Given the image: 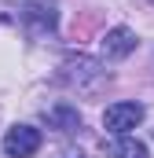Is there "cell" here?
Masks as SVG:
<instances>
[{
    "label": "cell",
    "instance_id": "cell-1",
    "mask_svg": "<svg viewBox=\"0 0 154 158\" xmlns=\"http://www.w3.org/2000/svg\"><path fill=\"white\" fill-rule=\"evenodd\" d=\"M59 85H66L77 96H95V92H103V88L110 85V70H103L99 59L77 52V55H70V59L59 66Z\"/></svg>",
    "mask_w": 154,
    "mask_h": 158
},
{
    "label": "cell",
    "instance_id": "cell-5",
    "mask_svg": "<svg viewBox=\"0 0 154 158\" xmlns=\"http://www.w3.org/2000/svg\"><path fill=\"white\" fill-rule=\"evenodd\" d=\"M40 118H44L48 129H55V132H77L81 129V114H77V107H70V103H51V107L40 110Z\"/></svg>",
    "mask_w": 154,
    "mask_h": 158
},
{
    "label": "cell",
    "instance_id": "cell-2",
    "mask_svg": "<svg viewBox=\"0 0 154 158\" xmlns=\"http://www.w3.org/2000/svg\"><path fill=\"white\" fill-rule=\"evenodd\" d=\"M0 147H4L7 158H33L40 151V129H33V125H11L4 132Z\"/></svg>",
    "mask_w": 154,
    "mask_h": 158
},
{
    "label": "cell",
    "instance_id": "cell-8",
    "mask_svg": "<svg viewBox=\"0 0 154 158\" xmlns=\"http://www.w3.org/2000/svg\"><path fill=\"white\" fill-rule=\"evenodd\" d=\"M151 4H154V0H151Z\"/></svg>",
    "mask_w": 154,
    "mask_h": 158
},
{
    "label": "cell",
    "instance_id": "cell-6",
    "mask_svg": "<svg viewBox=\"0 0 154 158\" xmlns=\"http://www.w3.org/2000/svg\"><path fill=\"white\" fill-rule=\"evenodd\" d=\"M22 22L33 33H51L55 22H59V15H55L51 4H22Z\"/></svg>",
    "mask_w": 154,
    "mask_h": 158
},
{
    "label": "cell",
    "instance_id": "cell-7",
    "mask_svg": "<svg viewBox=\"0 0 154 158\" xmlns=\"http://www.w3.org/2000/svg\"><path fill=\"white\" fill-rule=\"evenodd\" d=\"M103 151L107 158H147V143H140L136 136H114Z\"/></svg>",
    "mask_w": 154,
    "mask_h": 158
},
{
    "label": "cell",
    "instance_id": "cell-3",
    "mask_svg": "<svg viewBox=\"0 0 154 158\" xmlns=\"http://www.w3.org/2000/svg\"><path fill=\"white\" fill-rule=\"evenodd\" d=\"M143 118H147L143 103H114V107L103 110V125H107V132H114V136H128Z\"/></svg>",
    "mask_w": 154,
    "mask_h": 158
},
{
    "label": "cell",
    "instance_id": "cell-4",
    "mask_svg": "<svg viewBox=\"0 0 154 158\" xmlns=\"http://www.w3.org/2000/svg\"><path fill=\"white\" fill-rule=\"evenodd\" d=\"M99 52H103L107 63H121V59H128L136 52V33L128 26H114V30H107V37L99 40Z\"/></svg>",
    "mask_w": 154,
    "mask_h": 158
}]
</instances>
